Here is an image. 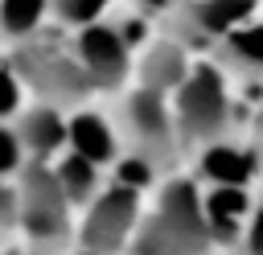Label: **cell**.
<instances>
[{
  "mask_svg": "<svg viewBox=\"0 0 263 255\" xmlns=\"http://www.w3.org/2000/svg\"><path fill=\"white\" fill-rule=\"evenodd\" d=\"M210 251L218 247L201 214V185L185 173L164 177L136 226L127 255H210Z\"/></svg>",
  "mask_w": 263,
  "mask_h": 255,
  "instance_id": "6da1fadb",
  "label": "cell"
},
{
  "mask_svg": "<svg viewBox=\"0 0 263 255\" xmlns=\"http://www.w3.org/2000/svg\"><path fill=\"white\" fill-rule=\"evenodd\" d=\"M230 82L234 78L214 58H201V62H193L189 78L168 95L173 99V119H177L181 152H197L205 144H218V140L234 136L238 107H234Z\"/></svg>",
  "mask_w": 263,
  "mask_h": 255,
  "instance_id": "7a4b0ae2",
  "label": "cell"
},
{
  "mask_svg": "<svg viewBox=\"0 0 263 255\" xmlns=\"http://www.w3.org/2000/svg\"><path fill=\"white\" fill-rule=\"evenodd\" d=\"M25 95H33V103H49V107H62V111H74L82 107L95 90L86 82V70L74 53V37L66 41L62 33H37L21 45H12L8 53Z\"/></svg>",
  "mask_w": 263,
  "mask_h": 255,
  "instance_id": "3957f363",
  "label": "cell"
},
{
  "mask_svg": "<svg viewBox=\"0 0 263 255\" xmlns=\"http://www.w3.org/2000/svg\"><path fill=\"white\" fill-rule=\"evenodd\" d=\"M12 185H16V230L25 234V247L62 255L74 243V206L62 193L53 169L29 160Z\"/></svg>",
  "mask_w": 263,
  "mask_h": 255,
  "instance_id": "277c9868",
  "label": "cell"
},
{
  "mask_svg": "<svg viewBox=\"0 0 263 255\" xmlns=\"http://www.w3.org/2000/svg\"><path fill=\"white\" fill-rule=\"evenodd\" d=\"M115 128H119L123 152H136V156L152 160L156 169H168L181 156V140H177V119H173V99L168 95H156V90L132 82L119 95Z\"/></svg>",
  "mask_w": 263,
  "mask_h": 255,
  "instance_id": "5b68a950",
  "label": "cell"
},
{
  "mask_svg": "<svg viewBox=\"0 0 263 255\" xmlns=\"http://www.w3.org/2000/svg\"><path fill=\"white\" fill-rule=\"evenodd\" d=\"M140 218H144V193L107 181L82 206V218L74 226L78 255H127Z\"/></svg>",
  "mask_w": 263,
  "mask_h": 255,
  "instance_id": "8992f818",
  "label": "cell"
},
{
  "mask_svg": "<svg viewBox=\"0 0 263 255\" xmlns=\"http://www.w3.org/2000/svg\"><path fill=\"white\" fill-rule=\"evenodd\" d=\"M263 0H177V8L164 16L168 37H177L189 53L193 49H214L226 33L259 16Z\"/></svg>",
  "mask_w": 263,
  "mask_h": 255,
  "instance_id": "52a82bcc",
  "label": "cell"
},
{
  "mask_svg": "<svg viewBox=\"0 0 263 255\" xmlns=\"http://www.w3.org/2000/svg\"><path fill=\"white\" fill-rule=\"evenodd\" d=\"M74 53L86 70V82L90 90L99 95H123L127 82H132V49L127 41L119 37V29L111 21H99V25H86V29H74Z\"/></svg>",
  "mask_w": 263,
  "mask_h": 255,
  "instance_id": "ba28073f",
  "label": "cell"
},
{
  "mask_svg": "<svg viewBox=\"0 0 263 255\" xmlns=\"http://www.w3.org/2000/svg\"><path fill=\"white\" fill-rule=\"evenodd\" d=\"M263 169V156L255 144H242L238 136L205 144L193 152V181L197 185H234V189H251L255 177Z\"/></svg>",
  "mask_w": 263,
  "mask_h": 255,
  "instance_id": "9c48e42d",
  "label": "cell"
},
{
  "mask_svg": "<svg viewBox=\"0 0 263 255\" xmlns=\"http://www.w3.org/2000/svg\"><path fill=\"white\" fill-rule=\"evenodd\" d=\"M66 152H74V156H82V160H90L107 173L123 156V140H119L115 119L95 111L90 103L66 111Z\"/></svg>",
  "mask_w": 263,
  "mask_h": 255,
  "instance_id": "30bf717a",
  "label": "cell"
},
{
  "mask_svg": "<svg viewBox=\"0 0 263 255\" xmlns=\"http://www.w3.org/2000/svg\"><path fill=\"white\" fill-rule=\"evenodd\" d=\"M251 210H255L251 189H234V185H201V214H205V226H210V239H214L218 251H222V247H238Z\"/></svg>",
  "mask_w": 263,
  "mask_h": 255,
  "instance_id": "8fae6325",
  "label": "cell"
},
{
  "mask_svg": "<svg viewBox=\"0 0 263 255\" xmlns=\"http://www.w3.org/2000/svg\"><path fill=\"white\" fill-rule=\"evenodd\" d=\"M193 53L177 41V37H152L148 45H144V58L136 62V86H148V90H156V95H173L185 78H189V70H193Z\"/></svg>",
  "mask_w": 263,
  "mask_h": 255,
  "instance_id": "7c38bea8",
  "label": "cell"
},
{
  "mask_svg": "<svg viewBox=\"0 0 263 255\" xmlns=\"http://www.w3.org/2000/svg\"><path fill=\"white\" fill-rule=\"evenodd\" d=\"M21 144H25V156L29 160H58L66 152V111L62 107H49V103H25L21 115L12 119Z\"/></svg>",
  "mask_w": 263,
  "mask_h": 255,
  "instance_id": "4fadbf2b",
  "label": "cell"
},
{
  "mask_svg": "<svg viewBox=\"0 0 263 255\" xmlns=\"http://www.w3.org/2000/svg\"><path fill=\"white\" fill-rule=\"evenodd\" d=\"M214 62L242 82H263V21H247L214 45Z\"/></svg>",
  "mask_w": 263,
  "mask_h": 255,
  "instance_id": "5bb4252c",
  "label": "cell"
},
{
  "mask_svg": "<svg viewBox=\"0 0 263 255\" xmlns=\"http://www.w3.org/2000/svg\"><path fill=\"white\" fill-rule=\"evenodd\" d=\"M49 169H53V177H58V185H62V193L70 197L74 210H82V206L107 185L103 169L90 165V160H82V156H74V152H62L58 160H49Z\"/></svg>",
  "mask_w": 263,
  "mask_h": 255,
  "instance_id": "9a60e30c",
  "label": "cell"
},
{
  "mask_svg": "<svg viewBox=\"0 0 263 255\" xmlns=\"http://www.w3.org/2000/svg\"><path fill=\"white\" fill-rule=\"evenodd\" d=\"M49 0H0V37L8 45H21L45 29Z\"/></svg>",
  "mask_w": 263,
  "mask_h": 255,
  "instance_id": "2e32d148",
  "label": "cell"
},
{
  "mask_svg": "<svg viewBox=\"0 0 263 255\" xmlns=\"http://www.w3.org/2000/svg\"><path fill=\"white\" fill-rule=\"evenodd\" d=\"M111 4L115 0H49V12L66 29H86V25H99Z\"/></svg>",
  "mask_w": 263,
  "mask_h": 255,
  "instance_id": "e0dca14e",
  "label": "cell"
},
{
  "mask_svg": "<svg viewBox=\"0 0 263 255\" xmlns=\"http://www.w3.org/2000/svg\"><path fill=\"white\" fill-rule=\"evenodd\" d=\"M156 165L152 160H144V156H136V152H123L115 165H111V177L107 181H115V185H127V189H136V193H144V189H152L156 185Z\"/></svg>",
  "mask_w": 263,
  "mask_h": 255,
  "instance_id": "ac0fdd59",
  "label": "cell"
},
{
  "mask_svg": "<svg viewBox=\"0 0 263 255\" xmlns=\"http://www.w3.org/2000/svg\"><path fill=\"white\" fill-rule=\"evenodd\" d=\"M29 156H25V144L16 136L12 123H0V181H16L25 173Z\"/></svg>",
  "mask_w": 263,
  "mask_h": 255,
  "instance_id": "d6986e66",
  "label": "cell"
},
{
  "mask_svg": "<svg viewBox=\"0 0 263 255\" xmlns=\"http://www.w3.org/2000/svg\"><path fill=\"white\" fill-rule=\"evenodd\" d=\"M21 107H25V86L12 70V62L0 58V123H12L21 115Z\"/></svg>",
  "mask_w": 263,
  "mask_h": 255,
  "instance_id": "ffe728a7",
  "label": "cell"
},
{
  "mask_svg": "<svg viewBox=\"0 0 263 255\" xmlns=\"http://www.w3.org/2000/svg\"><path fill=\"white\" fill-rule=\"evenodd\" d=\"M238 255H263V197H255V210H251L247 230L238 239Z\"/></svg>",
  "mask_w": 263,
  "mask_h": 255,
  "instance_id": "44dd1931",
  "label": "cell"
},
{
  "mask_svg": "<svg viewBox=\"0 0 263 255\" xmlns=\"http://www.w3.org/2000/svg\"><path fill=\"white\" fill-rule=\"evenodd\" d=\"M16 230V185L0 181V234Z\"/></svg>",
  "mask_w": 263,
  "mask_h": 255,
  "instance_id": "7402d4cb",
  "label": "cell"
},
{
  "mask_svg": "<svg viewBox=\"0 0 263 255\" xmlns=\"http://www.w3.org/2000/svg\"><path fill=\"white\" fill-rule=\"evenodd\" d=\"M132 8L152 21V16H168V12L177 8V0H132Z\"/></svg>",
  "mask_w": 263,
  "mask_h": 255,
  "instance_id": "603a6c76",
  "label": "cell"
},
{
  "mask_svg": "<svg viewBox=\"0 0 263 255\" xmlns=\"http://www.w3.org/2000/svg\"><path fill=\"white\" fill-rule=\"evenodd\" d=\"M4 255H53V251H41V247H16V251H4Z\"/></svg>",
  "mask_w": 263,
  "mask_h": 255,
  "instance_id": "cb8c5ba5",
  "label": "cell"
},
{
  "mask_svg": "<svg viewBox=\"0 0 263 255\" xmlns=\"http://www.w3.org/2000/svg\"><path fill=\"white\" fill-rule=\"evenodd\" d=\"M255 148H259V156H263V123H259V140H255Z\"/></svg>",
  "mask_w": 263,
  "mask_h": 255,
  "instance_id": "d4e9b609",
  "label": "cell"
},
{
  "mask_svg": "<svg viewBox=\"0 0 263 255\" xmlns=\"http://www.w3.org/2000/svg\"><path fill=\"white\" fill-rule=\"evenodd\" d=\"M210 255H218V251H210Z\"/></svg>",
  "mask_w": 263,
  "mask_h": 255,
  "instance_id": "484cf974",
  "label": "cell"
}]
</instances>
